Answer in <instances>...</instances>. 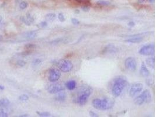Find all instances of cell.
Masks as SVG:
<instances>
[{"instance_id":"25","label":"cell","mask_w":156,"mask_h":117,"mask_svg":"<svg viewBox=\"0 0 156 117\" xmlns=\"http://www.w3.org/2000/svg\"><path fill=\"white\" fill-rule=\"evenodd\" d=\"M20 19H21V21L23 23H24L25 25H28V26H30V25H31V22L27 19V18L26 17H25L22 16V17L20 18Z\"/></svg>"},{"instance_id":"42","label":"cell","mask_w":156,"mask_h":117,"mask_svg":"<svg viewBox=\"0 0 156 117\" xmlns=\"http://www.w3.org/2000/svg\"><path fill=\"white\" fill-rule=\"evenodd\" d=\"M2 19H3V18H2V17H1V16H0V22H1L2 21Z\"/></svg>"},{"instance_id":"7","label":"cell","mask_w":156,"mask_h":117,"mask_svg":"<svg viewBox=\"0 0 156 117\" xmlns=\"http://www.w3.org/2000/svg\"><path fill=\"white\" fill-rule=\"evenodd\" d=\"M137 63L135 58L132 57H129L126 58L125 61V67L131 72H134L137 68Z\"/></svg>"},{"instance_id":"15","label":"cell","mask_w":156,"mask_h":117,"mask_svg":"<svg viewBox=\"0 0 156 117\" xmlns=\"http://www.w3.org/2000/svg\"><path fill=\"white\" fill-rule=\"evenodd\" d=\"M55 100L59 102H63L67 98V95L64 92L60 91L56 94V95L54 97Z\"/></svg>"},{"instance_id":"26","label":"cell","mask_w":156,"mask_h":117,"mask_svg":"<svg viewBox=\"0 0 156 117\" xmlns=\"http://www.w3.org/2000/svg\"><path fill=\"white\" fill-rule=\"evenodd\" d=\"M28 6V4L26 1H22L19 4V8L21 9H26Z\"/></svg>"},{"instance_id":"24","label":"cell","mask_w":156,"mask_h":117,"mask_svg":"<svg viewBox=\"0 0 156 117\" xmlns=\"http://www.w3.org/2000/svg\"><path fill=\"white\" fill-rule=\"evenodd\" d=\"M77 3L82 4L83 5H89L90 4V0H74Z\"/></svg>"},{"instance_id":"20","label":"cell","mask_w":156,"mask_h":117,"mask_svg":"<svg viewBox=\"0 0 156 117\" xmlns=\"http://www.w3.org/2000/svg\"><path fill=\"white\" fill-rule=\"evenodd\" d=\"M97 4L100 6L106 7V6H109L111 4V3L109 1H104V0H101V1H98L97 2Z\"/></svg>"},{"instance_id":"39","label":"cell","mask_w":156,"mask_h":117,"mask_svg":"<svg viewBox=\"0 0 156 117\" xmlns=\"http://www.w3.org/2000/svg\"><path fill=\"white\" fill-rule=\"evenodd\" d=\"M20 117H27V116H29V115L28 114H23V115H19Z\"/></svg>"},{"instance_id":"36","label":"cell","mask_w":156,"mask_h":117,"mask_svg":"<svg viewBox=\"0 0 156 117\" xmlns=\"http://www.w3.org/2000/svg\"><path fill=\"white\" fill-rule=\"evenodd\" d=\"M89 114H90V115L92 117H98V115L97 113H95L94 111H90Z\"/></svg>"},{"instance_id":"1","label":"cell","mask_w":156,"mask_h":117,"mask_svg":"<svg viewBox=\"0 0 156 117\" xmlns=\"http://www.w3.org/2000/svg\"><path fill=\"white\" fill-rule=\"evenodd\" d=\"M92 105L95 109L105 111L112 108L115 105V101L110 98H95L92 100Z\"/></svg>"},{"instance_id":"22","label":"cell","mask_w":156,"mask_h":117,"mask_svg":"<svg viewBox=\"0 0 156 117\" xmlns=\"http://www.w3.org/2000/svg\"><path fill=\"white\" fill-rule=\"evenodd\" d=\"M37 114L42 117H49L51 116L50 113H49V112H39V111H37Z\"/></svg>"},{"instance_id":"35","label":"cell","mask_w":156,"mask_h":117,"mask_svg":"<svg viewBox=\"0 0 156 117\" xmlns=\"http://www.w3.org/2000/svg\"><path fill=\"white\" fill-rule=\"evenodd\" d=\"M64 40V38H61V39H56L54 40V41H53L52 42V44H57V43H59L60 42H62Z\"/></svg>"},{"instance_id":"43","label":"cell","mask_w":156,"mask_h":117,"mask_svg":"<svg viewBox=\"0 0 156 117\" xmlns=\"http://www.w3.org/2000/svg\"><path fill=\"white\" fill-rule=\"evenodd\" d=\"M2 39H3V37L1 36H0V41H1Z\"/></svg>"},{"instance_id":"10","label":"cell","mask_w":156,"mask_h":117,"mask_svg":"<svg viewBox=\"0 0 156 117\" xmlns=\"http://www.w3.org/2000/svg\"><path fill=\"white\" fill-rule=\"evenodd\" d=\"M143 88V85L140 83H136L132 84L129 90V95L131 97H134L140 93Z\"/></svg>"},{"instance_id":"11","label":"cell","mask_w":156,"mask_h":117,"mask_svg":"<svg viewBox=\"0 0 156 117\" xmlns=\"http://www.w3.org/2000/svg\"><path fill=\"white\" fill-rule=\"evenodd\" d=\"M143 33L138 34V35H134L133 36L129 37L127 39L125 40L126 42L131 43H138L143 41L144 35Z\"/></svg>"},{"instance_id":"9","label":"cell","mask_w":156,"mask_h":117,"mask_svg":"<svg viewBox=\"0 0 156 117\" xmlns=\"http://www.w3.org/2000/svg\"><path fill=\"white\" fill-rule=\"evenodd\" d=\"M47 91L52 94H56L63 91L64 90V87L60 83H56L55 82L53 84H50L47 87Z\"/></svg>"},{"instance_id":"29","label":"cell","mask_w":156,"mask_h":117,"mask_svg":"<svg viewBox=\"0 0 156 117\" xmlns=\"http://www.w3.org/2000/svg\"><path fill=\"white\" fill-rule=\"evenodd\" d=\"M26 18H27V19L31 23V24H32V23H33L34 21H35L34 18L31 15V14L30 13H27V17H26Z\"/></svg>"},{"instance_id":"2","label":"cell","mask_w":156,"mask_h":117,"mask_svg":"<svg viewBox=\"0 0 156 117\" xmlns=\"http://www.w3.org/2000/svg\"><path fill=\"white\" fill-rule=\"evenodd\" d=\"M127 80L124 77H117L115 79L112 87V92L115 97H119L122 94L127 85Z\"/></svg>"},{"instance_id":"34","label":"cell","mask_w":156,"mask_h":117,"mask_svg":"<svg viewBox=\"0 0 156 117\" xmlns=\"http://www.w3.org/2000/svg\"><path fill=\"white\" fill-rule=\"evenodd\" d=\"M71 22L73 23V24L75 25H78L80 24L79 20L77 19H76V18H71Z\"/></svg>"},{"instance_id":"18","label":"cell","mask_w":156,"mask_h":117,"mask_svg":"<svg viewBox=\"0 0 156 117\" xmlns=\"http://www.w3.org/2000/svg\"><path fill=\"white\" fill-rule=\"evenodd\" d=\"M146 64L149 66L150 67L154 68L155 67V59L154 57H149L146 60Z\"/></svg>"},{"instance_id":"40","label":"cell","mask_w":156,"mask_h":117,"mask_svg":"<svg viewBox=\"0 0 156 117\" xmlns=\"http://www.w3.org/2000/svg\"><path fill=\"white\" fill-rule=\"evenodd\" d=\"M5 89V87L3 86L0 85V90H4Z\"/></svg>"},{"instance_id":"37","label":"cell","mask_w":156,"mask_h":117,"mask_svg":"<svg viewBox=\"0 0 156 117\" xmlns=\"http://www.w3.org/2000/svg\"><path fill=\"white\" fill-rule=\"evenodd\" d=\"M128 25L130 27H133L135 26V23L134 21H130L129 23H128Z\"/></svg>"},{"instance_id":"30","label":"cell","mask_w":156,"mask_h":117,"mask_svg":"<svg viewBox=\"0 0 156 117\" xmlns=\"http://www.w3.org/2000/svg\"><path fill=\"white\" fill-rule=\"evenodd\" d=\"M27 63L25 61H24L23 60H18L17 62V64L20 67H23L26 65Z\"/></svg>"},{"instance_id":"12","label":"cell","mask_w":156,"mask_h":117,"mask_svg":"<svg viewBox=\"0 0 156 117\" xmlns=\"http://www.w3.org/2000/svg\"><path fill=\"white\" fill-rule=\"evenodd\" d=\"M140 73L143 77H146V78L149 77L150 75V71L147 68L146 63H145L144 62H143L141 65V67L140 69Z\"/></svg>"},{"instance_id":"14","label":"cell","mask_w":156,"mask_h":117,"mask_svg":"<svg viewBox=\"0 0 156 117\" xmlns=\"http://www.w3.org/2000/svg\"><path fill=\"white\" fill-rule=\"evenodd\" d=\"M23 38L27 40H31L35 39L37 37V32L35 31H32L30 32H27L26 33H24L23 35Z\"/></svg>"},{"instance_id":"41","label":"cell","mask_w":156,"mask_h":117,"mask_svg":"<svg viewBox=\"0 0 156 117\" xmlns=\"http://www.w3.org/2000/svg\"><path fill=\"white\" fill-rule=\"evenodd\" d=\"M148 1H149L150 3H154L155 0H148Z\"/></svg>"},{"instance_id":"33","label":"cell","mask_w":156,"mask_h":117,"mask_svg":"<svg viewBox=\"0 0 156 117\" xmlns=\"http://www.w3.org/2000/svg\"><path fill=\"white\" fill-rule=\"evenodd\" d=\"M82 10L84 12H88L90 10L89 5H83L82 7Z\"/></svg>"},{"instance_id":"28","label":"cell","mask_w":156,"mask_h":117,"mask_svg":"<svg viewBox=\"0 0 156 117\" xmlns=\"http://www.w3.org/2000/svg\"><path fill=\"white\" fill-rule=\"evenodd\" d=\"M19 99L22 101H26L29 100V96L27 94H22L19 96Z\"/></svg>"},{"instance_id":"6","label":"cell","mask_w":156,"mask_h":117,"mask_svg":"<svg viewBox=\"0 0 156 117\" xmlns=\"http://www.w3.org/2000/svg\"><path fill=\"white\" fill-rule=\"evenodd\" d=\"M155 47L153 44H149L142 46L139 51L140 55L143 56H151L154 54Z\"/></svg>"},{"instance_id":"17","label":"cell","mask_w":156,"mask_h":117,"mask_svg":"<svg viewBox=\"0 0 156 117\" xmlns=\"http://www.w3.org/2000/svg\"><path fill=\"white\" fill-rule=\"evenodd\" d=\"M10 104L9 100L6 98L0 100V108H7Z\"/></svg>"},{"instance_id":"3","label":"cell","mask_w":156,"mask_h":117,"mask_svg":"<svg viewBox=\"0 0 156 117\" xmlns=\"http://www.w3.org/2000/svg\"><path fill=\"white\" fill-rule=\"evenodd\" d=\"M92 92V89L91 87L84 88L78 92L76 98V102L80 105H85L88 101Z\"/></svg>"},{"instance_id":"38","label":"cell","mask_w":156,"mask_h":117,"mask_svg":"<svg viewBox=\"0 0 156 117\" xmlns=\"http://www.w3.org/2000/svg\"><path fill=\"white\" fill-rule=\"evenodd\" d=\"M146 1L147 0H138V2L139 3H145Z\"/></svg>"},{"instance_id":"21","label":"cell","mask_w":156,"mask_h":117,"mask_svg":"<svg viewBox=\"0 0 156 117\" xmlns=\"http://www.w3.org/2000/svg\"><path fill=\"white\" fill-rule=\"evenodd\" d=\"M8 113L6 108H0V117H7Z\"/></svg>"},{"instance_id":"31","label":"cell","mask_w":156,"mask_h":117,"mask_svg":"<svg viewBox=\"0 0 156 117\" xmlns=\"http://www.w3.org/2000/svg\"><path fill=\"white\" fill-rule=\"evenodd\" d=\"M58 18L60 22H64L66 20L65 17L63 13H59L58 15Z\"/></svg>"},{"instance_id":"27","label":"cell","mask_w":156,"mask_h":117,"mask_svg":"<svg viewBox=\"0 0 156 117\" xmlns=\"http://www.w3.org/2000/svg\"><path fill=\"white\" fill-rule=\"evenodd\" d=\"M42 63V60L41 59H40V58H36V59H35L33 61L32 64H33V66H37L40 65Z\"/></svg>"},{"instance_id":"32","label":"cell","mask_w":156,"mask_h":117,"mask_svg":"<svg viewBox=\"0 0 156 117\" xmlns=\"http://www.w3.org/2000/svg\"><path fill=\"white\" fill-rule=\"evenodd\" d=\"M38 26H39V27H40L41 28H46L47 26V22L46 21H42L39 23Z\"/></svg>"},{"instance_id":"23","label":"cell","mask_w":156,"mask_h":117,"mask_svg":"<svg viewBox=\"0 0 156 117\" xmlns=\"http://www.w3.org/2000/svg\"><path fill=\"white\" fill-rule=\"evenodd\" d=\"M37 48V46L35 44H27L25 46V48L27 50H29V51H32L35 49H36Z\"/></svg>"},{"instance_id":"13","label":"cell","mask_w":156,"mask_h":117,"mask_svg":"<svg viewBox=\"0 0 156 117\" xmlns=\"http://www.w3.org/2000/svg\"><path fill=\"white\" fill-rule=\"evenodd\" d=\"M117 52V49L112 45H108L106 46L103 50V52L104 53H116Z\"/></svg>"},{"instance_id":"19","label":"cell","mask_w":156,"mask_h":117,"mask_svg":"<svg viewBox=\"0 0 156 117\" xmlns=\"http://www.w3.org/2000/svg\"><path fill=\"white\" fill-rule=\"evenodd\" d=\"M45 18L47 20V21H54L56 18V15L54 13H49L47 14L46 16H45Z\"/></svg>"},{"instance_id":"16","label":"cell","mask_w":156,"mask_h":117,"mask_svg":"<svg viewBox=\"0 0 156 117\" xmlns=\"http://www.w3.org/2000/svg\"><path fill=\"white\" fill-rule=\"evenodd\" d=\"M66 88L70 91L74 90L77 87V82L75 80H70L66 82Z\"/></svg>"},{"instance_id":"5","label":"cell","mask_w":156,"mask_h":117,"mask_svg":"<svg viewBox=\"0 0 156 117\" xmlns=\"http://www.w3.org/2000/svg\"><path fill=\"white\" fill-rule=\"evenodd\" d=\"M58 70L63 73H68L73 68V64L71 61L67 59H62L58 62Z\"/></svg>"},{"instance_id":"8","label":"cell","mask_w":156,"mask_h":117,"mask_svg":"<svg viewBox=\"0 0 156 117\" xmlns=\"http://www.w3.org/2000/svg\"><path fill=\"white\" fill-rule=\"evenodd\" d=\"M61 77V72L59 70L52 68L50 69L49 72V76H48V79L52 82V83H54V82L57 81Z\"/></svg>"},{"instance_id":"4","label":"cell","mask_w":156,"mask_h":117,"mask_svg":"<svg viewBox=\"0 0 156 117\" xmlns=\"http://www.w3.org/2000/svg\"><path fill=\"white\" fill-rule=\"evenodd\" d=\"M151 100V94L149 90H145L143 92L137 96L134 100V102L137 105H141L143 104L150 102Z\"/></svg>"}]
</instances>
